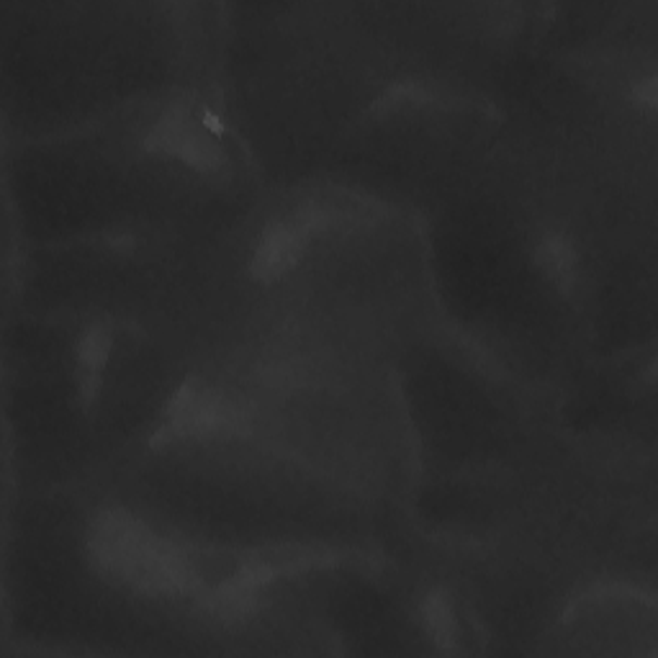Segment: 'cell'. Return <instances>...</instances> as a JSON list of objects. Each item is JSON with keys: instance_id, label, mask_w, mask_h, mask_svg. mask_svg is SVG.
I'll list each match as a JSON object with an SVG mask.
<instances>
[{"instance_id": "7a4b0ae2", "label": "cell", "mask_w": 658, "mask_h": 658, "mask_svg": "<svg viewBox=\"0 0 658 658\" xmlns=\"http://www.w3.org/2000/svg\"><path fill=\"white\" fill-rule=\"evenodd\" d=\"M239 424V412L229 401L209 392H181L170 409V430L175 433H216Z\"/></svg>"}, {"instance_id": "277c9868", "label": "cell", "mask_w": 658, "mask_h": 658, "mask_svg": "<svg viewBox=\"0 0 658 658\" xmlns=\"http://www.w3.org/2000/svg\"><path fill=\"white\" fill-rule=\"evenodd\" d=\"M541 260L543 268L554 273V278L563 283V286L574 278V250H571L569 245H563L558 237L548 239V243L541 247Z\"/></svg>"}, {"instance_id": "3957f363", "label": "cell", "mask_w": 658, "mask_h": 658, "mask_svg": "<svg viewBox=\"0 0 658 658\" xmlns=\"http://www.w3.org/2000/svg\"><path fill=\"white\" fill-rule=\"evenodd\" d=\"M307 226L299 222L294 224H275L268 232L263 245H260L258 258H254V271L260 275H275L286 271L288 265H294V260L299 258L303 239H307Z\"/></svg>"}, {"instance_id": "5b68a950", "label": "cell", "mask_w": 658, "mask_h": 658, "mask_svg": "<svg viewBox=\"0 0 658 658\" xmlns=\"http://www.w3.org/2000/svg\"><path fill=\"white\" fill-rule=\"evenodd\" d=\"M105 350H109V335H105V330L88 332V337L83 339V348H80V360L88 376L96 378V371L103 363Z\"/></svg>"}, {"instance_id": "8992f818", "label": "cell", "mask_w": 658, "mask_h": 658, "mask_svg": "<svg viewBox=\"0 0 658 658\" xmlns=\"http://www.w3.org/2000/svg\"><path fill=\"white\" fill-rule=\"evenodd\" d=\"M427 620L430 631L435 633V638L440 643H448L452 635V618H450V605L443 597H433L427 605Z\"/></svg>"}, {"instance_id": "6da1fadb", "label": "cell", "mask_w": 658, "mask_h": 658, "mask_svg": "<svg viewBox=\"0 0 658 658\" xmlns=\"http://www.w3.org/2000/svg\"><path fill=\"white\" fill-rule=\"evenodd\" d=\"M96 554L105 569L141 589L175 592L190 582L186 558L129 520H103L96 533Z\"/></svg>"}]
</instances>
